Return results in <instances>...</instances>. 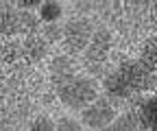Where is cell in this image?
<instances>
[{
	"instance_id": "5",
	"label": "cell",
	"mask_w": 157,
	"mask_h": 131,
	"mask_svg": "<svg viewBox=\"0 0 157 131\" xmlns=\"http://www.w3.org/2000/svg\"><path fill=\"white\" fill-rule=\"evenodd\" d=\"M137 120L144 131H157V96H148L137 109Z\"/></svg>"
},
{
	"instance_id": "8",
	"label": "cell",
	"mask_w": 157,
	"mask_h": 131,
	"mask_svg": "<svg viewBox=\"0 0 157 131\" xmlns=\"http://www.w3.org/2000/svg\"><path fill=\"white\" fill-rule=\"evenodd\" d=\"M50 74L55 81H61V85H63L70 79H74V66L68 57H55L50 61Z\"/></svg>"
},
{
	"instance_id": "3",
	"label": "cell",
	"mask_w": 157,
	"mask_h": 131,
	"mask_svg": "<svg viewBox=\"0 0 157 131\" xmlns=\"http://www.w3.org/2000/svg\"><path fill=\"white\" fill-rule=\"evenodd\" d=\"M92 35H94V31H92V26H90L87 20H72V22L63 29L66 42H68V46L74 48V50L87 48L90 42H92Z\"/></svg>"
},
{
	"instance_id": "9",
	"label": "cell",
	"mask_w": 157,
	"mask_h": 131,
	"mask_svg": "<svg viewBox=\"0 0 157 131\" xmlns=\"http://www.w3.org/2000/svg\"><path fill=\"white\" fill-rule=\"evenodd\" d=\"M140 64L146 72H157V37H151L144 42L140 50Z\"/></svg>"
},
{
	"instance_id": "4",
	"label": "cell",
	"mask_w": 157,
	"mask_h": 131,
	"mask_svg": "<svg viewBox=\"0 0 157 131\" xmlns=\"http://www.w3.org/2000/svg\"><path fill=\"white\" fill-rule=\"evenodd\" d=\"M105 90L109 92V94L118 96V98H124V96L131 94V92H135L133 85H131V81L124 77V72L120 68H116L113 72H109L105 77Z\"/></svg>"
},
{
	"instance_id": "15",
	"label": "cell",
	"mask_w": 157,
	"mask_h": 131,
	"mask_svg": "<svg viewBox=\"0 0 157 131\" xmlns=\"http://www.w3.org/2000/svg\"><path fill=\"white\" fill-rule=\"evenodd\" d=\"M42 0H22V2H17V7H22L24 11H29V9H33V7H37V9H42Z\"/></svg>"
},
{
	"instance_id": "10",
	"label": "cell",
	"mask_w": 157,
	"mask_h": 131,
	"mask_svg": "<svg viewBox=\"0 0 157 131\" xmlns=\"http://www.w3.org/2000/svg\"><path fill=\"white\" fill-rule=\"evenodd\" d=\"M39 17H42L44 22H48V24H55L59 17H61V5L52 2V0H46L42 5V9H39Z\"/></svg>"
},
{
	"instance_id": "2",
	"label": "cell",
	"mask_w": 157,
	"mask_h": 131,
	"mask_svg": "<svg viewBox=\"0 0 157 131\" xmlns=\"http://www.w3.org/2000/svg\"><path fill=\"white\" fill-rule=\"evenodd\" d=\"M116 118L118 116H116L113 107L107 101H103V98H96L92 105H87L83 109V114H81L83 125L90 127V129H107Z\"/></svg>"
},
{
	"instance_id": "1",
	"label": "cell",
	"mask_w": 157,
	"mask_h": 131,
	"mask_svg": "<svg viewBox=\"0 0 157 131\" xmlns=\"http://www.w3.org/2000/svg\"><path fill=\"white\" fill-rule=\"evenodd\" d=\"M59 98L63 105L72 107V109H85L87 105H92L98 98V85L94 79L87 77H74L68 83L61 85L59 90Z\"/></svg>"
},
{
	"instance_id": "12",
	"label": "cell",
	"mask_w": 157,
	"mask_h": 131,
	"mask_svg": "<svg viewBox=\"0 0 157 131\" xmlns=\"http://www.w3.org/2000/svg\"><path fill=\"white\" fill-rule=\"evenodd\" d=\"M55 129H57V122L50 116H37L31 122V131H55Z\"/></svg>"
},
{
	"instance_id": "11",
	"label": "cell",
	"mask_w": 157,
	"mask_h": 131,
	"mask_svg": "<svg viewBox=\"0 0 157 131\" xmlns=\"http://www.w3.org/2000/svg\"><path fill=\"white\" fill-rule=\"evenodd\" d=\"M135 127V120L131 118V114H124V116H118L105 131H133Z\"/></svg>"
},
{
	"instance_id": "6",
	"label": "cell",
	"mask_w": 157,
	"mask_h": 131,
	"mask_svg": "<svg viewBox=\"0 0 157 131\" xmlns=\"http://www.w3.org/2000/svg\"><path fill=\"white\" fill-rule=\"evenodd\" d=\"M109 48H111V33L101 29L92 35V42L87 46V57L90 59H105Z\"/></svg>"
},
{
	"instance_id": "14",
	"label": "cell",
	"mask_w": 157,
	"mask_h": 131,
	"mask_svg": "<svg viewBox=\"0 0 157 131\" xmlns=\"http://www.w3.org/2000/svg\"><path fill=\"white\" fill-rule=\"evenodd\" d=\"M55 131H83V129H81V125H78V120H74V118H61L57 122Z\"/></svg>"
},
{
	"instance_id": "13",
	"label": "cell",
	"mask_w": 157,
	"mask_h": 131,
	"mask_svg": "<svg viewBox=\"0 0 157 131\" xmlns=\"http://www.w3.org/2000/svg\"><path fill=\"white\" fill-rule=\"evenodd\" d=\"M61 35H63V31H61V26H57V24H48V26H44V40L46 42H57V40H61Z\"/></svg>"
},
{
	"instance_id": "7",
	"label": "cell",
	"mask_w": 157,
	"mask_h": 131,
	"mask_svg": "<svg viewBox=\"0 0 157 131\" xmlns=\"http://www.w3.org/2000/svg\"><path fill=\"white\" fill-rule=\"evenodd\" d=\"M22 48H24V61H29V64L42 61L46 55V40L37 37V35H31L22 42Z\"/></svg>"
}]
</instances>
